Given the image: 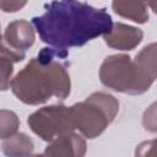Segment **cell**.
<instances>
[{"label":"cell","instance_id":"6","mask_svg":"<svg viewBox=\"0 0 157 157\" xmlns=\"http://www.w3.org/2000/svg\"><path fill=\"white\" fill-rule=\"evenodd\" d=\"M36 36L32 25L26 20H16L7 25L2 34L1 54L9 56L13 63L25 58L26 50L34 43Z\"/></svg>","mask_w":157,"mask_h":157},{"label":"cell","instance_id":"17","mask_svg":"<svg viewBox=\"0 0 157 157\" xmlns=\"http://www.w3.org/2000/svg\"><path fill=\"white\" fill-rule=\"evenodd\" d=\"M146 6H148L155 13H157V0H142Z\"/></svg>","mask_w":157,"mask_h":157},{"label":"cell","instance_id":"3","mask_svg":"<svg viewBox=\"0 0 157 157\" xmlns=\"http://www.w3.org/2000/svg\"><path fill=\"white\" fill-rule=\"evenodd\" d=\"M75 129L85 137L99 136L119 112V102L105 92H94L85 101L70 107Z\"/></svg>","mask_w":157,"mask_h":157},{"label":"cell","instance_id":"8","mask_svg":"<svg viewBox=\"0 0 157 157\" xmlns=\"http://www.w3.org/2000/svg\"><path fill=\"white\" fill-rule=\"evenodd\" d=\"M86 153V141L82 136L75 132L64 134L47 146L43 155L44 156H69V157H81Z\"/></svg>","mask_w":157,"mask_h":157},{"label":"cell","instance_id":"11","mask_svg":"<svg viewBox=\"0 0 157 157\" xmlns=\"http://www.w3.org/2000/svg\"><path fill=\"white\" fill-rule=\"evenodd\" d=\"M1 147L6 156H27L33 152L34 145L26 134L17 132L7 139H4Z\"/></svg>","mask_w":157,"mask_h":157},{"label":"cell","instance_id":"5","mask_svg":"<svg viewBox=\"0 0 157 157\" xmlns=\"http://www.w3.org/2000/svg\"><path fill=\"white\" fill-rule=\"evenodd\" d=\"M27 124L36 135L48 142L75 130L70 107L63 104L47 105L36 110L28 117Z\"/></svg>","mask_w":157,"mask_h":157},{"label":"cell","instance_id":"2","mask_svg":"<svg viewBox=\"0 0 157 157\" xmlns=\"http://www.w3.org/2000/svg\"><path fill=\"white\" fill-rule=\"evenodd\" d=\"M66 55V50L43 48L11 80L12 93L29 105L42 104L52 97L65 99L70 94L71 82L65 66L58 59Z\"/></svg>","mask_w":157,"mask_h":157},{"label":"cell","instance_id":"15","mask_svg":"<svg viewBox=\"0 0 157 157\" xmlns=\"http://www.w3.org/2000/svg\"><path fill=\"white\" fill-rule=\"evenodd\" d=\"M136 156H157V139L141 142L135 151Z\"/></svg>","mask_w":157,"mask_h":157},{"label":"cell","instance_id":"12","mask_svg":"<svg viewBox=\"0 0 157 157\" xmlns=\"http://www.w3.org/2000/svg\"><path fill=\"white\" fill-rule=\"evenodd\" d=\"M20 125V120L17 115L11 112L2 109L1 110V118H0V136L1 139H7L16 134L17 128Z\"/></svg>","mask_w":157,"mask_h":157},{"label":"cell","instance_id":"10","mask_svg":"<svg viewBox=\"0 0 157 157\" xmlns=\"http://www.w3.org/2000/svg\"><path fill=\"white\" fill-rule=\"evenodd\" d=\"M112 7L117 15L136 23H145L148 21L147 6L142 0H113Z\"/></svg>","mask_w":157,"mask_h":157},{"label":"cell","instance_id":"7","mask_svg":"<svg viewBox=\"0 0 157 157\" xmlns=\"http://www.w3.org/2000/svg\"><path fill=\"white\" fill-rule=\"evenodd\" d=\"M144 32L140 28L117 22L113 23L110 32L103 36L105 44L118 50H131L142 40Z\"/></svg>","mask_w":157,"mask_h":157},{"label":"cell","instance_id":"1","mask_svg":"<svg viewBox=\"0 0 157 157\" xmlns=\"http://www.w3.org/2000/svg\"><path fill=\"white\" fill-rule=\"evenodd\" d=\"M32 23L48 45L66 50L110 32L113 21L104 9H96L78 0H54Z\"/></svg>","mask_w":157,"mask_h":157},{"label":"cell","instance_id":"4","mask_svg":"<svg viewBox=\"0 0 157 157\" xmlns=\"http://www.w3.org/2000/svg\"><path fill=\"white\" fill-rule=\"evenodd\" d=\"M99 78L105 87L128 94H142L151 87L142 77L135 60L126 54L107 56L101 65Z\"/></svg>","mask_w":157,"mask_h":157},{"label":"cell","instance_id":"13","mask_svg":"<svg viewBox=\"0 0 157 157\" xmlns=\"http://www.w3.org/2000/svg\"><path fill=\"white\" fill-rule=\"evenodd\" d=\"M142 125L147 131L157 134V101L144 112Z\"/></svg>","mask_w":157,"mask_h":157},{"label":"cell","instance_id":"16","mask_svg":"<svg viewBox=\"0 0 157 157\" xmlns=\"http://www.w3.org/2000/svg\"><path fill=\"white\" fill-rule=\"evenodd\" d=\"M28 0H1V10L4 12H16L21 10Z\"/></svg>","mask_w":157,"mask_h":157},{"label":"cell","instance_id":"9","mask_svg":"<svg viewBox=\"0 0 157 157\" xmlns=\"http://www.w3.org/2000/svg\"><path fill=\"white\" fill-rule=\"evenodd\" d=\"M135 63L148 85L157 78V42L144 47L135 56Z\"/></svg>","mask_w":157,"mask_h":157},{"label":"cell","instance_id":"14","mask_svg":"<svg viewBox=\"0 0 157 157\" xmlns=\"http://www.w3.org/2000/svg\"><path fill=\"white\" fill-rule=\"evenodd\" d=\"M1 64H0V72H1V90L5 91L10 87V83H11V75H12V71H13V61L6 56V55H2L1 54Z\"/></svg>","mask_w":157,"mask_h":157}]
</instances>
